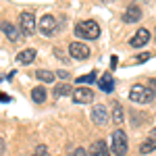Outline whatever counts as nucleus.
<instances>
[{"mask_svg": "<svg viewBox=\"0 0 156 156\" xmlns=\"http://www.w3.org/2000/svg\"><path fill=\"white\" fill-rule=\"evenodd\" d=\"M150 90H152V94L156 96V79H150Z\"/></svg>", "mask_w": 156, "mask_h": 156, "instance_id": "b1692460", "label": "nucleus"}, {"mask_svg": "<svg viewBox=\"0 0 156 156\" xmlns=\"http://www.w3.org/2000/svg\"><path fill=\"white\" fill-rule=\"evenodd\" d=\"M36 50L34 48H27V50H21L19 54H17V62H21V65H31L34 60H36Z\"/></svg>", "mask_w": 156, "mask_h": 156, "instance_id": "4468645a", "label": "nucleus"}, {"mask_svg": "<svg viewBox=\"0 0 156 156\" xmlns=\"http://www.w3.org/2000/svg\"><path fill=\"white\" fill-rule=\"evenodd\" d=\"M56 75H58L60 79H67V77H69V73H67V71H56Z\"/></svg>", "mask_w": 156, "mask_h": 156, "instance_id": "393cba45", "label": "nucleus"}, {"mask_svg": "<svg viewBox=\"0 0 156 156\" xmlns=\"http://www.w3.org/2000/svg\"><path fill=\"white\" fill-rule=\"evenodd\" d=\"M36 77L40 79V81H44V83H52V81L56 79V73L46 71V69H40V71H36Z\"/></svg>", "mask_w": 156, "mask_h": 156, "instance_id": "f3484780", "label": "nucleus"}, {"mask_svg": "<svg viewBox=\"0 0 156 156\" xmlns=\"http://www.w3.org/2000/svg\"><path fill=\"white\" fill-rule=\"evenodd\" d=\"M0 100H2V102H9L11 98H9V96H2V94H0Z\"/></svg>", "mask_w": 156, "mask_h": 156, "instance_id": "a878e982", "label": "nucleus"}, {"mask_svg": "<svg viewBox=\"0 0 156 156\" xmlns=\"http://www.w3.org/2000/svg\"><path fill=\"white\" fill-rule=\"evenodd\" d=\"M0 31H2L4 36L9 37L11 42H17V40H19V27H17L15 23H9V21H2V23H0Z\"/></svg>", "mask_w": 156, "mask_h": 156, "instance_id": "9b49d317", "label": "nucleus"}, {"mask_svg": "<svg viewBox=\"0 0 156 156\" xmlns=\"http://www.w3.org/2000/svg\"><path fill=\"white\" fill-rule=\"evenodd\" d=\"M148 42H150V31L142 27V29H137V34L131 37V42H129V44H131L133 48H142V46H146Z\"/></svg>", "mask_w": 156, "mask_h": 156, "instance_id": "9d476101", "label": "nucleus"}, {"mask_svg": "<svg viewBox=\"0 0 156 156\" xmlns=\"http://www.w3.org/2000/svg\"><path fill=\"white\" fill-rule=\"evenodd\" d=\"M154 150H156V140H148V142H144V144L140 146V152L142 154H150Z\"/></svg>", "mask_w": 156, "mask_h": 156, "instance_id": "a211bd4d", "label": "nucleus"}, {"mask_svg": "<svg viewBox=\"0 0 156 156\" xmlns=\"http://www.w3.org/2000/svg\"><path fill=\"white\" fill-rule=\"evenodd\" d=\"M77 81H79V83H94V81H96V71H92L90 73V75H85V77H79V79H77Z\"/></svg>", "mask_w": 156, "mask_h": 156, "instance_id": "aec40b11", "label": "nucleus"}, {"mask_svg": "<svg viewBox=\"0 0 156 156\" xmlns=\"http://www.w3.org/2000/svg\"><path fill=\"white\" fill-rule=\"evenodd\" d=\"M148 58H150V54H148V52H144V54H140V56L135 58V62L140 65V62H146V60H148Z\"/></svg>", "mask_w": 156, "mask_h": 156, "instance_id": "5701e85b", "label": "nucleus"}, {"mask_svg": "<svg viewBox=\"0 0 156 156\" xmlns=\"http://www.w3.org/2000/svg\"><path fill=\"white\" fill-rule=\"evenodd\" d=\"M73 156H92V154H90V152H87L85 148H77V150L73 152Z\"/></svg>", "mask_w": 156, "mask_h": 156, "instance_id": "412c9836", "label": "nucleus"}, {"mask_svg": "<svg viewBox=\"0 0 156 156\" xmlns=\"http://www.w3.org/2000/svg\"><path fill=\"white\" fill-rule=\"evenodd\" d=\"M34 156H37V154H34Z\"/></svg>", "mask_w": 156, "mask_h": 156, "instance_id": "cd10ccee", "label": "nucleus"}, {"mask_svg": "<svg viewBox=\"0 0 156 156\" xmlns=\"http://www.w3.org/2000/svg\"><path fill=\"white\" fill-rule=\"evenodd\" d=\"M90 154H92V156H110V154H108L106 142H104V140L94 142V144H92V150H90Z\"/></svg>", "mask_w": 156, "mask_h": 156, "instance_id": "2eb2a0df", "label": "nucleus"}, {"mask_svg": "<svg viewBox=\"0 0 156 156\" xmlns=\"http://www.w3.org/2000/svg\"><path fill=\"white\" fill-rule=\"evenodd\" d=\"M69 92H73V87H69L67 83H60V85H56V90H54V96H67Z\"/></svg>", "mask_w": 156, "mask_h": 156, "instance_id": "6ab92c4d", "label": "nucleus"}, {"mask_svg": "<svg viewBox=\"0 0 156 156\" xmlns=\"http://www.w3.org/2000/svg\"><path fill=\"white\" fill-rule=\"evenodd\" d=\"M110 108H112V112H110V121H112L115 125H121V123H123V117H125L121 102H119V100H115V102L110 104Z\"/></svg>", "mask_w": 156, "mask_h": 156, "instance_id": "ddd939ff", "label": "nucleus"}, {"mask_svg": "<svg viewBox=\"0 0 156 156\" xmlns=\"http://www.w3.org/2000/svg\"><path fill=\"white\" fill-rule=\"evenodd\" d=\"M36 154H37V156H48V150H46V146H37V148H36Z\"/></svg>", "mask_w": 156, "mask_h": 156, "instance_id": "4be33fe9", "label": "nucleus"}, {"mask_svg": "<svg viewBox=\"0 0 156 156\" xmlns=\"http://www.w3.org/2000/svg\"><path fill=\"white\" fill-rule=\"evenodd\" d=\"M19 27H21V31H23L25 36H31L34 31H36V17L31 15V12H21V17H19Z\"/></svg>", "mask_w": 156, "mask_h": 156, "instance_id": "20e7f679", "label": "nucleus"}, {"mask_svg": "<svg viewBox=\"0 0 156 156\" xmlns=\"http://www.w3.org/2000/svg\"><path fill=\"white\" fill-rule=\"evenodd\" d=\"M75 36L83 40H98L100 36V25L96 21H81L75 25Z\"/></svg>", "mask_w": 156, "mask_h": 156, "instance_id": "f03ea898", "label": "nucleus"}, {"mask_svg": "<svg viewBox=\"0 0 156 156\" xmlns=\"http://www.w3.org/2000/svg\"><path fill=\"white\" fill-rule=\"evenodd\" d=\"M152 98H154L152 90L150 87H144V85H133L131 92H129V100L135 102V104H148Z\"/></svg>", "mask_w": 156, "mask_h": 156, "instance_id": "7ed1b4c3", "label": "nucleus"}, {"mask_svg": "<svg viewBox=\"0 0 156 156\" xmlns=\"http://www.w3.org/2000/svg\"><path fill=\"white\" fill-rule=\"evenodd\" d=\"M71 96H73V102H77V104H90L94 100V92L90 87H75L71 92Z\"/></svg>", "mask_w": 156, "mask_h": 156, "instance_id": "39448f33", "label": "nucleus"}, {"mask_svg": "<svg viewBox=\"0 0 156 156\" xmlns=\"http://www.w3.org/2000/svg\"><path fill=\"white\" fill-rule=\"evenodd\" d=\"M92 123L94 125H106L108 123V108L104 104H96L92 108Z\"/></svg>", "mask_w": 156, "mask_h": 156, "instance_id": "423d86ee", "label": "nucleus"}, {"mask_svg": "<svg viewBox=\"0 0 156 156\" xmlns=\"http://www.w3.org/2000/svg\"><path fill=\"white\" fill-rule=\"evenodd\" d=\"M69 52H71L73 58H77V60H83L90 56V48L85 44H81V42H73L71 46H69Z\"/></svg>", "mask_w": 156, "mask_h": 156, "instance_id": "1a4fd4ad", "label": "nucleus"}, {"mask_svg": "<svg viewBox=\"0 0 156 156\" xmlns=\"http://www.w3.org/2000/svg\"><path fill=\"white\" fill-rule=\"evenodd\" d=\"M98 85H100V90L106 92V94L115 92V77H112V73H104V75L98 79Z\"/></svg>", "mask_w": 156, "mask_h": 156, "instance_id": "f8f14e48", "label": "nucleus"}, {"mask_svg": "<svg viewBox=\"0 0 156 156\" xmlns=\"http://www.w3.org/2000/svg\"><path fill=\"white\" fill-rule=\"evenodd\" d=\"M0 152H4V142H2V137H0Z\"/></svg>", "mask_w": 156, "mask_h": 156, "instance_id": "bb28decb", "label": "nucleus"}, {"mask_svg": "<svg viewBox=\"0 0 156 156\" xmlns=\"http://www.w3.org/2000/svg\"><path fill=\"white\" fill-rule=\"evenodd\" d=\"M31 98H34V102H37V104L46 102V87L44 85H36L31 90Z\"/></svg>", "mask_w": 156, "mask_h": 156, "instance_id": "dca6fc26", "label": "nucleus"}, {"mask_svg": "<svg viewBox=\"0 0 156 156\" xmlns=\"http://www.w3.org/2000/svg\"><path fill=\"white\" fill-rule=\"evenodd\" d=\"M37 27H40V31H42L44 36H52V34L56 31V19H54L52 15H44V17L40 19Z\"/></svg>", "mask_w": 156, "mask_h": 156, "instance_id": "0eeeda50", "label": "nucleus"}, {"mask_svg": "<svg viewBox=\"0 0 156 156\" xmlns=\"http://www.w3.org/2000/svg\"><path fill=\"white\" fill-rule=\"evenodd\" d=\"M140 19H142V9L135 4H129L123 12V23H137Z\"/></svg>", "mask_w": 156, "mask_h": 156, "instance_id": "6e6552de", "label": "nucleus"}, {"mask_svg": "<svg viewBox=\"0 0 156 156\" xmlns=\"http://www.w3.org/2000/svg\"><path fill=\"white\" fill-rule=\"evenodd\" d=\"M110 150L115 156H125L127 150H129V142H127V133L123 129H117L112 131V137H110Z\"/></svg>", "mask_w": 156, "mask_h": 156, "instance_id": "f257e3e1", "label": "nucleus"}]
</instances>
